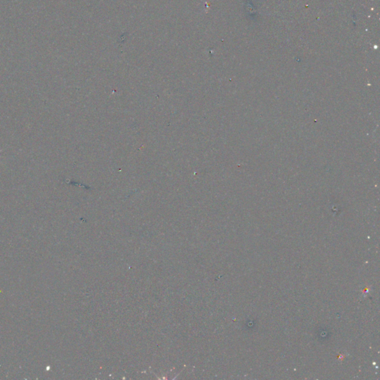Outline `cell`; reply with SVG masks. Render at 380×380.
I'll use <instances>...</instances> for the list:
<instances>
[{
    "label": "cell",
    "instance_id": "1",
    "mask_svg": "<svg viewBox=\"0 0 380 380\" xmlns=\"http://www.w3.org/2000/svg\"><path fill=\"white\" fill-rule=\"evenodd\" d=\"M2 152V151H0V152Z\"/></svg>",
    "mask_w": 380,
    "mask_h": 380
}]
</instances>
